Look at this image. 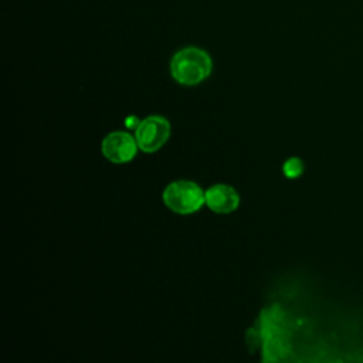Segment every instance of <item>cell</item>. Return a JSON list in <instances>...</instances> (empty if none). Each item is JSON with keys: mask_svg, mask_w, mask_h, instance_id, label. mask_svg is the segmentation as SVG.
Masks as SVG:
<instances>
[{"mask_svg": "<svg viewBox=\"0 0 363 363\" xmlns=\"http://www.w3.org/2000/svg\"><path fill=\"white\" fill-rule=\"evenodd\" d=\"M213 69V62L207 51L197 47L179 50L170 61V72L176 82L191 86L203 82Z\"/></svg>", "mask_w": 363, "mask_h": 363, "instance_id": "1", "label": "cell"}, {"mask_svg": "<svg viewBox=\"0 0 363 363\" xmlns=\"http://www.w3.org/2000/svg\"><path fill=\"white\" fill-rule=\"evenodd\" d=\"M163 201L174 213L190 214L206 203V191L193 182L177 180L164 189Z\"/></svg>", "mask_w": 363, "mask_h": 363, "instance_id": "2", "label": "cell"}, {"mask_svg": "<svg viewBox=\"0 0 363 363\" xmlns=\"http://www.w3.org/2000/svg\"><path fill=\"white\" fill-rule=\"evenodd\" d=\"M170 136V123L166 118L152 115L142 119L135 128V139L140 150L153 153L159 150Z\"/></svg>", "mask_w": 363, "mask_h": 363, "instance_id": "3", "label": "cell"}, {"mask_svg": "<svg viewBox=\"0 0 363 363\" xmlns=\"http://www.w3.org/2000/svg\"><path fill=\"white\" fill-rule=\"evenodd\" d=\"M138 147L135 136H130L128 132H112L102 140V153L113 163H126L132 160Z\"/></svg>", "mask_w": 363, "mask_h": 363, "instance_id": "4", "label": "cell"}, {"mask_svg": "<svg viewBox=\"0 0 363 363\" xmlns=\"http://www.w3.org/2000/svg\"><path fill=\"white\" fill-rule=\"evenodd\" d=\"M206 204L216 213L225 214L234 211L240 204L238 193L227 184H216L206 190Z\"/></svg>", "mask_w": 363, "mask_h": 363, "instance_id": "5", "label": "cell"}, {"mask_svg": "<svg viewBox=\"0 0 363 363\" xmlns=\"http://www.w3.org/2000/svg\"><path fill=\"white\" fill-rule=\"evenodd\" d=\"M284 173L288 177H298L302 173V162L298 157H291L284 164Z\"/></svg>", "mask_w": 363, "mask_h": 363, "instance_id": "6", "label": "cell"}]
</instances>
